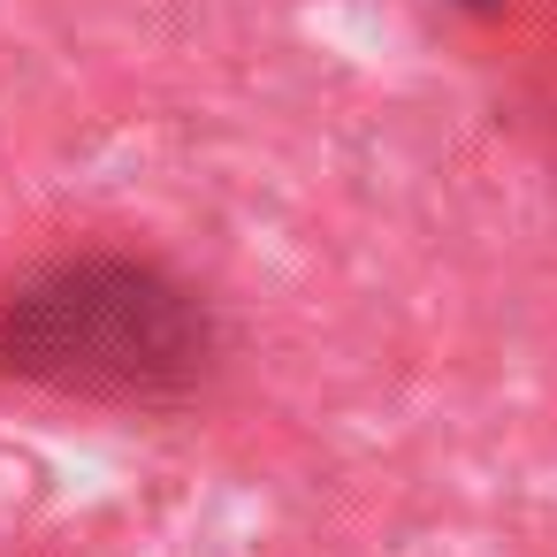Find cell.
<instances>
[{
	"mask_svg": "<svg viewBox=\"0 0 557 557\" xmlns=\"http://www.w3.org/2000/svg\"><path fill=\"white\" fill-rule=\"evenodd\" d=\"M207 306L146 260H62L0 290V374L77 397H176L207 374Z\"/></svg>",
	"mask_w": 557,
	"mask_h": 557,
	"instance_id": "obj_1",
	"label": "cell"
},
{
	"mask_svg": "<svg viewBox=\"0 0 557 557\" xmlns=\"http://www.w3.org/2000/svg\"><path fill=\"white\" fill-rule=\"evenodd\" d=\"M466 9H496V0H466Z\"/></svg>",
	"mask_w": 557,
	"mask_h": 557,
	"instance_id": "obj_2",
	"label": "cell"
}]
</instances>
